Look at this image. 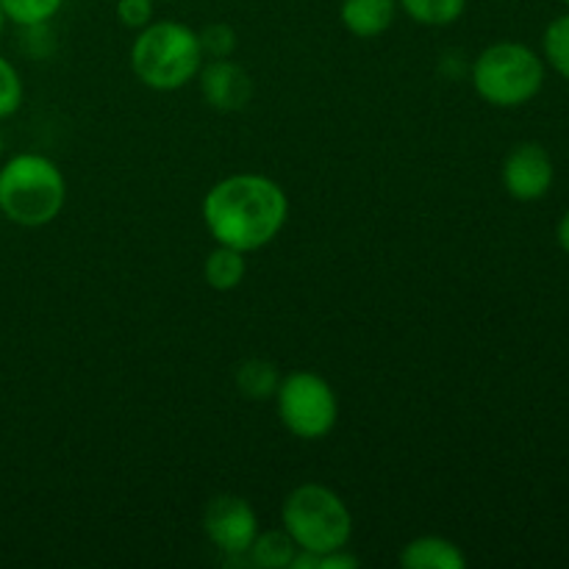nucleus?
I'll return each mask as SVG.
<instances>
[{"mask_svg": "<svg viewBox=\"0 0 569 569\" xmlns=\"http://www.w3.org/2000/svg\"><path fill=\"white\" fill-rule=\"evenodd\" d=\"M128 59L139 83L153 92H178L198 78L206 61L198 31L178 20H153L139 28Z\"/></svg>", "mask_w": 569, "mask_h": 569, "instance_id": "2", "label": "nucleus"}, {"mask_svg": "<svg viewBox=\"0 0 569 569\" xmlns=\"http://www.w3.org/2000/svg\"><path fill=\"white\" fill-rule=\"evenodd\" d=\"M203 59H233L239 48V37L228 22H209L198 31Z\"/></svg>", "mask_w": 569, "mask_h": 569, "instance_id": "18", "label": "nucleus"}, {"mask_svg": "<svg viewBox=\"0 0 569 569\" xmlns=\"http://www.w3.org/2000/svg\"><path fill=\"white\" fill-rule=\"evenodd\" d=\"M259 517L250 500L239 495H217L206 503L203 533L228 565H250L248 550L259 537Z\"/></svg>", "mask_w": 569, "mask_h": 569, "instance_id": "7", "label": "nucleus"}, {"mask_svg": "<svg viewBox=\"0 0 569 569\" xmlns=\"http://www.w3.org/2000/svg\"><path fill=\"white\" fill-rule=\"evenodd\" d=\"M3 26H6V14H3V9H0V33H3Z\"/></svg>", "mask_w": 569, "mask_h": 569, "instance_id": "23", "label": "nucleus"}, {"mask_svg": "<svg viewBox=\"0 0 569 569\" xmlns=\"http://www.w3.org/2000/svg\"><path fill=\"white\" fill-rule=\"evenodd\" d=\"M161 3H172V0H161Z\"/></svg>", "mask_w": 569, "mask_h": 569, "instance_id": "25", "label": "nucleus"}, {"mask_svg": "<svg viewBox=\"0 0 569 569\" xmlns=\"http://www.w3.org/2000/svg\"><path fill=\"white\" fill-rule=\"evenodd\" d=\"M200 94L217 111H242L253 98V78L233 59H209L198 72Z\"/></svg>", "mask_w": 569, "mask_h": 569, "instance_id": "9", "label": "nucleus"}, {"mask_svg": "<svg viewBox=\"0 0 569 569\" xmlns=\"http://www.w3.org/2000/svg\"><path fill=\"white\" fill-rule=\"evenodd\" d=\"M398 17V0H342L339 20L345 31L359 39H376L392 28Z\"/></svg>", "mask_w": 569, "mask_h": 569, "instance_id": "10", "label": "nucleus"}, {"mask_svg": "<svg viewBox=\"0 0 569 569\" xmlns=\"http://www.w3.org/2000/svg\"><path fill=\"white\" fill-rule=\"evenodd\" d=\"M361 559L350 553L348 548L331 550V553L317 556V569H359Z\"/></svg>", "mask_w": 569, "mask_h": 569, "instance_id": "21", "label": "nucleus"}, {"mask_svg": "<svg viewBox=\"0 0 569 569\" xmlns=\"http://www.w3.org/2000/svg\"><path fill=\"white\" fill-rule=\"evenodd\" d=\"M470 81L483 103L495 109H517L542 92L545 59L522 42H495L476 56Z\"/></svg>", "mask_w": 569, "mask_h": 569, "instance_id": "5", "label": "nucleus"}, {"mask_svg": "<svg viewBox=\"0 0 569 569\" xmlns=\"http://www.w3.org/2000/svg\"><path fill=\"white\" fill-rule=\"evenodd\" d=\"M64 0H0L6 22H14L20 28L44 26L61 11Z\"/></svg>", "mask_w": 569, "mask_h": 569, "instance_id": "16", "label": "nucleus"}, {"mask_svg": "<svg viewBox=\"0 0 569 569\" xmlns=\"http://www.w3.org/2000/svg\"><path fill=\"white\" fill-rule=\"evenodd\" d=\"M503 187L509 198L520 203H537L550 192L556 181V167L548 150L539 142H520L503 159Z\"/></svg>", "mask_w": 569, "mask_h": 569, "instance_id": "8", "label": "nucleus"}, {"mask_svg": "<svg viewBox=\"0 0 569 569\" xmlns=\"http://www.w3.org/2000/svg\"><path fill=\"white\" fill-rule=\"evenodd\" d=\"M278 420L292 437L317 442L337 428L339 398L331 383L311 370H295L276 389Z\"/></svg>", "mask_w": 569, "mask_h": 569, "instance_id": "6", "label": "nucleus"}, {"mask_svg": "<svg viewBox=\"0 0 569 569\" xmlns=\"http://www.w3.org/2000/svg\"><path fill=\"white\" fill-rule=\"evenodd\" d=\"M206 231L217 244L242 250L244 256L267 248L289 220V198L283 187L261 172H237L206 192Z\"/></svg>", "mask_w": 569, "mask_h": 569, "instance_id": "1", "label": "nucleus"}, {"mask_svg": "<svg viewBox=\"0 0 569 569\" xmlns=\"http://www.w3.org/2000/svg\"><path fill=\"white\" fill-rule=\"evenodd\" d=\"M117 20L122 28L139 31L148 22H153L156 14V0H117Z\"/></svg>", "mask_w": 569, "mask_h": 569, "instance_id": "20", "label": "nucleus"}, {"mask_svg": "<svg viewBox=\"0 0 569 569\" xmlns=\"http://www.w3.org/2000/svg\"><path fill=\"white\" fill-rule=\"evenodd\" d=\"M67 203V178L42 153H17L0 167V214L20 228L50 226Z\"/></svg>", "mask_w": 569, "mask_h": 569, "instance_id": "3", "label": "nucleus"}, {"mask_svg": "<svg viewBox=\"0 0 569 569\" xmlns=\"http://www.w3.org/2000/svg\"><path fill=\"white\" fill-rule=\"evenodd\" d=\"M406 569H465L467 556L456 542L445 537H417L403 545L398 556Z\"/></svg>", "mask_w": 569, "mask_h": 569, "instance_id": "11", "label": "nucleus"}, {"mask_svg": "<svg viewBox=\"0 0 569 569\" xmlns=\"http://www.w3.org/2000/svg\"><path fill=\"white\" fill-rule=\"evenodd\" d=\"M542 59L569 81V11L548 22L542 37Z\"/></svg>", "mask_w": 569, "mask_h": 569, "instance_id": "17", "label": "nucleus"}, {"mask_svg": "<svg viewBox=\"0 0 569 569\" xmlns=\"http://www.w3.org/2000/svg\"><path fill=\"white\" fill-rule=\"evenodd\" d=\"M556 237H559L561 250L569 256V211L559 220V228H556Z\"/></svg>", "mask_w": 569, "mask_h": 569, "instance_id": "22", "label": "nucleus"}, {"mask_svg": "<svg viewBox=\"0 0 569 569\" xmlns=\"http://www.w3.org/2000/svg\"><path fill=\"white\" fill-rule=\"evenodd\" d=\"M233 381H237L239 395H244L248 400H272L278 383H281V372L272 361L248 359L237 367Z\"/></svg>", "mask_w": 569, "mask_h": 569, "instance_id": "14", "label": "nucleus"}, {"mask_svg": "<svg viewBox=\"0 0 569 569\" xmlns=\"http://www.w3.org/2000/svg\"><path fill=\"white\" fill-rule=\"evenodd\" d=\"M248 272V261H244L242 250H233L228 244H217L203 264V278L214 292H231L244 281Z\"/></svg>", "mask_w": 569, "mask_h": 569, "instance_id": "12", "label": "nucleus"}, {"mask_svg": "<svg viewBox=\"0 0 569 569\" xmlns=\"http://www.w3.org/2000/svg\"><path fill=\"white\" fill-rule=\"evenodd\" d=\"M22 76L6 56H0V122L14 117L22 106Z\"/></svg>", "mask_w": 569, "mask_h": 569, "instance_id": "19", "label": "nucleus"}, {"mask_svg": "<svg viewBox=\"0 0 569 569\" xmlns=\"http://www.w3.org/2000/svg\"><path fill=\"white\" fill-rule=\"evenodd\" d=\"M0 150H3V137H0Z\"/></svg>", "mask_w": 569, "mask_h": 569, "instance_id": "24", "label": "nucleus"}, {"mask_svg": "<svg viewBox=\"0 0 569 569\" xmlns=\"http://www.w3.org/2000/svg\"><path fill=\"white\" fill-rule=\"evenodd\" d=\"M398 9L417 26L445 28L465 17L467 0H398Z\"/></svg>", "mask_w": 569, "mask_h": 569, "instance_id": "15", "label": "nucleus"}, {"mask_svg": "<svg viewBox=\"0 0 569 569\" xmlns=\"http://www.w3.org/2000/svg\"><path fill=\"white\" fill-rule=\"evenodd\" d=\"M561 3H565V6H569V0H561Z\"/></svg>", "mask_w": 569, "mask_h": 569, "instance_id": "26", "label": "nucleus"}, {"mask_svg": "<svg viewBox=\"0 0 569 569\" xmlns=\"http://www.w3.org/2000/svg\"><path fill=\"white\" fill-rule=\"evenodd\" d=\"M281 528L303 553H331L348 548L353 515L348 503L326 483H300L281 506Z\"/></svg>", "mask_w": 569, "mask_h": 569, "instance_id": "4", "label": "nucleus"}, {"mask_svg": "<svg viewBox=\"0 0 569 569\" xmlns=\"http://www.w3.org/2000/svg\"><path fill=\"white\" fill-rule=\"evenodd\" d=\"M298 556V545L292 542L283 528H272V531H259L248 550L250 567L261 569H289L292 559Z\"/></svg>", "mask_w": 569, "mask_h": 569, "instance_id": "13", "label": "nucleus"}]
</instances>
